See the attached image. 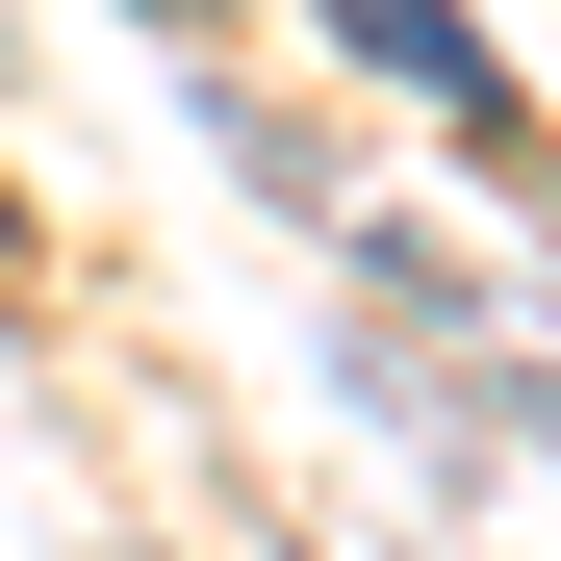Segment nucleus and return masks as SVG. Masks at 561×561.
<instances>
[{
  "instance_id": "nucleus-1",
  "label": "nucleus",
  "mask_w": 561,
  "mask_h": 561,
  "mask_svg": "<svg viewBox=\"0 0 561 561\" xmlns=\"http://www.w3.org/2000/svg\"><path fill=\"white\" fill-rule=\"evenodd\" d=\"M357 51L409 77V103H459V128H511V77H485V26H459V0H332Z\"/></svg>"
},
{
  "instance_id": "nucleus-2",
  "label": "nucleus",
  "mask_w": 561,
  "mask_h": 561,
  "mask_svg": "<svg viewBox=\"0 0 561 561\" xmlns=\"http://www.w3.org/2000/svg\"><path fill=\"white\" fill-rule=\"evenodd\" d=\"M0 255H26V205H0Z\"/></svg>"
},
{
  "instance_id": "nucleus-3",
  "label": "nucleus",
  "mask_w": 561,
  "mask_h": 561,
  "mask_svg": "<svg viewBox=\"0 0 561 561\" xmlns=\"http://www.w3.org/2000/svg\"><path fill=\"white\" fill-rule=\"evenodd\" d=\"M153 26H179V0H153Z\"/></svg>"
}]
</instances>
